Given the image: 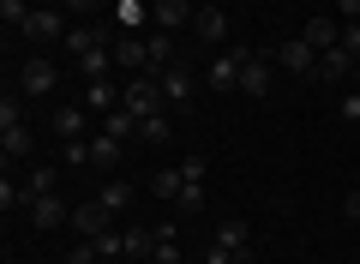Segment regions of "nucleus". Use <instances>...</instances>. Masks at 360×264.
Instances as JSON below:
<instances>
[{
  "label": "nucleus",
  "mask_w": 360,
  "mask_h": 264,
  "mask_svg": "<svg viewBox=\"0 0 360 264\" xmlns=\"http://www.w3.org/2000/svg\"><path fill=\"white\" fill-rule=\"evenodd\" d=\"M120 108H127V114H139V120H144V114H162V108H168L162 78H156V73H132L127 84H120Z\"/></svg>",
  "instance_id": "nucleus-1"
},
{
  "label": "nucleus",
  "mask_w": 360,
  "mask_h": 264,
  "mask_svg": "<svg viewBox=\"0 0 360 264\" xmlns=\"http://www.w3.org/2000/svg\"><path fill=\"white\" fill-rule=\"evenodd\" d=\"M270 61H276V66H288V73H295L300 84H319V49H312L307 37L276 42V49H270Z\"/></svg>",
  "instance_id": "nucleus-2"
},
{
  "label": "nucleus",
  "mask_w": 360,
  "mask_h": 264,
  "mask_svg": "<svg viewBox=\"0 0 360 264\" xmlns=\"http://www.w3.org/2000/svg\"><path fill=\"white\" fill-rule=\"evenodd\" d=\"M270 66H276L270 49H246V42H240V90H246V96H270V90H276V84H270Z\"/></svg>",
  "instance_id": "nucleus-3"
},
{
  "label": "nucleus",
  "mask_w": 360,
  "mask_h": 264,
  "mask_svg": "<svg viewBox=\"0 0 360 264\" xmlns=\"http://www.w3.org/2000/svg\"><path fill=\"white\" fill-rule=\"evenodd\" d=\"M54 84H60V66H54L49 54H30V61L18 66V96H49Z\"/></svg>",
  "instance_id": "nucleus-4"
},
{
  "label": "nucleus",
  "mask_w": 360,
  "mask_h": 264,
  "mask_svg": "<svg viewBox=\"0 0 360 264\" xmlns=\"http://www.w3.org/2000/svg\"><path fill=\"white\" fill-rule=\"evenodd\" d=\"M66 30H72V25H66V6H37L18 37H25V42H54V37H60L66 42Z\"/></svg>",
  "instance_id": "nucleus-5"
},
{
  "label": "nucleus",
  "mask_w": 360,
  "mask_h": 264,
  "mask_svg": "<svg viewBox=\"0 0 360 264\" xmlns=\"http://www.w3.org/2000/svg\"><path fill=\"white\" fill-rule=\"evenodd\" d=\"M193 0H150V25L156 30H168V37H174V30H193Z\"/></svg>",
  "instance_id": "nucleus-6"
},
{
  "label": "nucleus",
  "mask_w": 360,
  "mask_h": 264,
  "mask_svg": "<svg viewBox=\"0 0 360 264\" xmlns=\"http://www.w3.org/2000/svg\"><path fill=\"white\" fill-rule=\"evenodd\" d=\"M108 228H115V216H108V210H103L96 199H90V204H78V210H72V234H78V240H96V234H108Z\"/></svg>",
  "instance_id": "nucleus-7"
},
{
  "label": "nucleus",
  "mask_w": 360,
  "mask_h": 264,
  "mask_svg": "<svg viewBox=\"0 0 360 264\" xmlns=\"http://www.w3.org/2000/svg\"><path fill=\"white\" fill-rule=\"evenodd\" d=\"M103 42H108V30L96 25V18H78V25L66 30V54H72V61H78V54H90V49H103Z\"/></svg>",
  "instance_id": "nucleus-8"
},
{
  "label": "nucleus",
  "mask_w": 360,
  "mask_h": 264,
  "mask_svg": "<svg viewBox=\"0 0 360 264\" xmlns=\"http://www.w3.org/2000/svg\"><path fill=\"white\" fill-rule=\"evenodd\" d=\"M205 84H210V90H240V49L217 54V61H210V73H205Z\"/></svg>",
  "instance_id": "nucleus-9"
},
{
  "label": "nucleus",
  "mask_w": 360,
  "mask_h": 264,
  "mask_svg": "<svg viewBox=\"0 0 360 264\" xmlns=\"http://www.w3.org/2000/svg\"><path fill=\"white\" fill-rule=\"evenodd\" d=\"M30 222H37V228H72V210H66L60 192H49V199L30 204Z\"/></svg>",
  "instance_id": "nucleus-10"
},
{
  "label": "nucleus",
  "mask_w": 360,
  "mask_h": 264,
  "mask_svg": "<svg viewBox=\"0 0 360 264\" xmlns=\"http://www.w3.org/2000/svg\"><path fill=\"white\" fill-rule=\"evenodd\" d=\"M0 151H6V168H13V163H25V156L37 151V139H30V126H25V120L0 126Z\"/></svg>",
  "instance_id": "nucleus-11"
},
{
  "label": "nucleus",
  "mask_w": 360,
  "mask_h": 264,
  "mask_svg": "<svg viewBox=\"0 0 360 264\" xmlns=\"http://www.w3.org/2000/svg\"><path fill=\"white\" fill-rule=\"evenodd\" d=\"M156 78H162V96L168 102H193V90H198V78H193V66H168V73H156Z\"/></svg>",
  "instance_id": "nucleus-12"
},
{
  "label": "nucleus",
  "mask_w": 360,
  "mask_h": 264,
  "mask_svg": "<svg viewBox=\"0 0 360 264\" xmlns=\"http://www.w3.org/2000/svg\"><path fill=\"white\" fill-rule=\"evenodd\" d=\"M132 199H139V187H132V180H115V175H108V180H103V192H96V204H103L108 216L132 210Z\"/></svg>",
  "instance_id": "nucleus-13"
},
{
  "label": "nucleus",
  "mask_w": 360,
  "mask_h": 264,
  "mask_svg": "<svg viewBox=\"0 0 360 264\" xmlns=\"http://www.w3.org/2000/svg\"><path fill=\"white\" fill-rule=\"evenodd\" d=\"M193 37H205V42H222V37H229V13L205 0V6L193 13Z\"/></svg>",
  "instance_id": "nucleus-14"
},
{
  "label": "nucleus",
  "mask_w": 360,
  "mask_h": 264,
  "mask_svg": "<svg viewBox=\"0 0 360 264\" xmlns=\"http://www.w3.org/2000/svg\"><path fill=\"white\" fill-rule=\"evenodd\" d=\"M115 66H127V73H150V49H144V37H115Z\"/></svg>",
  "instance_id": "nucleus-15"
},
{
  "label": "nucleus",
  "mask_w": 360,
  "mask_h": 264,
  "mask_svg": "<svg viewBox=\"0 0 360 264\" xmlns=\"http://www.w3.org/2000/svg\"><path fill=\"white\" fill-rule=\"evenodd\" d=\"M300 37H307L319 54H330L336 42H342V25H336V18H307V25H300Z\"/></svg>",
  "instance_id": "nucleus-16"
},
{
  "label": "nucleus",
  "mask_w": 360,
  "mask_h": 264,
  "mask_svg": "<svg viewBox=\"0 0 360 264\" xmlns=\"http://www.w3.org/2000/svg\"><path fill=\"white\" fill-rule=\"evenodd\" d=\"M84 108H90V114H115V108H120V84H108V78L84 84Z\"/></svg>",
  "instance_id": "nucleus-17"
},
{
  "label": "nucleus",
  "mask_w": 360,
  "mask_h": 264,
  "mask_svg": "<svg viewBox=\"0 0 360 264\" xmlns=\"http://www.w3.org/2000/svg\"><path fill=\"white\" fill-rule=\"evenodd\" d=\"M108 61H115V42H103V49H90V54H78V78H84V84L108 78Z\"/></svg>",
  "instance_id": "nucleus-18"
},
{
  "label": "nucleus",
  "mask_w": 360,
  "mask_h": 264,
  "mask_svg": "<svg viewBox=\"0 0 360 264\" xmlns=\"http://www.w3.org/2000/svg\"><path fill=\"white\" fill-rule=\"evenodd\" d=\"M54 132H60V144L84 139V108H78V102H60V108H54Z\"/></svg>",
  "instance_id": "nucleus-19"
},
{
  "label": "nucleus",
  "mask_w": 360,
  "mask_h": 264,
  "mask_svg": "<svg viewBox=\"0 0 360 264\" xmlns=\"http://www.w3.org/2000/svg\"><path fill=\"white\" fill-rule=\"evenodd\" d=\"M120 151H127V144H120V139H108V132H96V139H90V163H96V168H108V175L120 168Z\"/></svg>",
  "instance_id": "nucleus-20"
},
{
  "label": "nucleus",
  "mask_w": 360,
  "mask_h": 264,
  "mask_svg": "<svg viewBox=\"0 0 360 264\" xmlns=\"http://www.w3.org/2000/svg\"><path fill=\"white\" fill-rule=\"evenodd\" d=\"M144 49H150V73H168V66H174V37H168V30H150Z\"/></svg>",
  "instance_id": "nucleus-21"
},
{
  "label": "nucleus",
  "mask_w": 360,
  "mask_h": 264,
  "mask_svg": "<svg viewBox=\"0 0 360 264\" xmlns=\"http://www.w3.org/2000/svg\"><path fill=\"white\" fill-rule=\"evenodd\" d=\"M54 187H60V175H54V168H30V175H25V210H30L37 199H49Z\"/></svg>",
  "instance_id": "nucleus-22"
},
{
  "label": "nucleus",
  "mask_w": 360,
  "mask_h": 264,
  "mask_svg": "<svg viewBox=\"0 0 360 264\" xmlns=\"http://www.w3.org/2000/svg\"><path fill=\"white\" fill-rule=\"evenodd\" d=\"M354 73V61H348L342 49H330V54H319V84H336V78H348Z\"/></svg>",
  "instance_id": "nucleus-23"
},
{
  "label": "nucleus",
  "mask_w": 360,
  "mask_h": 264,
  "mask_svg": "<svg viewBox=\"0 0 360 264\" xmlns=\"http://www.w3.org/2000/svg\"><path fill=\"white\" fill-rule=\"evenodd\" d=\"M103 132H108V139H120V144H127V139H139V114L115 108V114H108V120H103Z\"/></svg>",
  "instance_id": "nucleus-24"
},
{
  "label": "nucleus",
  "mask_w": 360,
  "mask_h": 264,
  "mask_svg": "<svg viewBox=\"0 0 360 264\" xmlns=\"http://www.w3.org/2000/svg\"><path fill=\"white\" fill-rule=\"evenodd\" d=\"M217 240H222V246H234V252H246V240H252V228H246L240 216H229V222H217Z\"/></svg>",
  "instance_id": "nucleus-25"
},
{
  "label": "nucleus",
  "mask_w": 360,
  "mask_h": 264,
  "mask_svg": "<svg viewBox=\"0 0 360 264\" xmlns=\"http://www.w3.org/2000/svg\"><path fill=\"white\" fill-rule=\"evenodd\" d=\"M139 139H150V144H168V139H174L168 114H144V120H139Z\"/></svg>",
  "instance_id": "nucleus-26"
},
{
  "label": "nucleus",
  "mask_w": 360,
  "mask_h": 264,
  "mask_svg": "<svg viewBox=\"0 0 360 264\" xmlns=\"http://www.w3.org/2000/svg\"><path fill=\"white\" fill-rule=\"evenodd\" d=\"M180 187H186V175H180V168H156V180H150L156 199H180Z\"/></svg>",
  "instance_id": "nucleus-27"
},
{
  "label": "nucleus",
  "mask_w": 360,
  "mask_h": 264,
  "mask_svg": "<svg viewBox=\"0 0 360 264\" xmlns=\"http://www.w3.org/2000/svg\"><path fill=\"white\" fill-rule=\"evenodd\" d=\"M156 252V228H127V258H150Z\"/></svg>",
  "instance_id": "nucleus-28"
},
{
  "label": "nucleus",
  "mask_w": 360,
  "mask_h": 264,
  "mask_svg": "<svg viewBox=\"0 0 360 264\" xmlns=\"http://www.w3.org/2000/svg\"><path fill=\"white\" fill-rule=\"evenodd\" d=\"M174 210H180V216L205 210V180H186V187H180V199H174Z\"/></svg>",
  "instance_id": "nucleus-29"
},
{
  "label": "nucleus",
  "mask_w": 360,
  "mask_h": 264,
  "mask_svg": "<svg viewBox=\"0 0 360 264\" xmlns=\"http://www.w3.org/2000/svg\"><path fill=\"white\" fill-rule=\"evenodd\" d=\"M0 18H6V30L18 37V30L30 25V6H25V0H0Z\"/></svg>",
  "instance_id": "nucleus-30"
},
{
  "label": "nucleus",
  "mask_w": 360,
  "mask_h": 264,
  "mask_svg": "<svg viewBox=\"0 0 360 264\" xmlns=\"http://www.w3.org/2000/svg\"><path fill=\"white\" fill-rule=\"evenodd\" d=\"M0 210H6V216L25 210V187H13V168H6V180H0Z\"/></svg>",
  "instance_id": "nucleus-31"
},
{
  "label": "nucleus",
  "mask_w": 360,
  "mask_h": 264,
  "mask_svg": "<svg viewBox=\"0 0 360 264\" xmlns=\"http://www.w3.org/2000/svg\"><path fill=\"white\" fill-rule=\"evenodd\" d=\"M96 252H103V258H127V234H115V228L96 234Z\"/></svg>",
  "instance_id": "nucleus-32"
},
{
  "label": "nucleus",
  "mask_w": 360,
  "mask_h": 264,
  "mask_svg": "<svg viewBox=\"0 0 360 264\" xmlns=\"http://www.w3.org/2000/svg\"><path fill=\"white\" fill-rule=\"evenodd\" d=\"M60 156H66L72 168H84V163H90V139H66V144H60Z\"/></svg>",
  "instance_id": "nucleus-33"
},
{
  "label": "nucleus",
  "mask_w": 360,
  "mask_h": 264,
  "mask_svg": "<svg viewBox=\"0 0 360 264\" xmlns=\"http://www.w3.org/2000/svg\"><path fill=\"white\" fill-rule=\"evenodd\" d=\"M96 258H103V252H96V240H78V246H72V252H66V258H60V264H96Z\"/></svg>",
  "instance_id": "nucleus-34"
},
{
  "label": "nucleus",
  "mask_w": 360,
  "mask_h": 264,
  "mask_svg": "<svg viewBox=\"0 0 360 264\" xmlns=\"http://www.w3.org/2000/svg\"><path fill=\"white\" fill-rule=\"evenodd\" d=\"M336 49H342V54H348V61H354V66H360V25H342V42H336Z\"/></svg>",
  "instance_id": "nucleus-35"
},
{
  "label": "nucleus",
  "mask_w": 360,
  "mask_h": 264,
  "mask_svg": "<svg viewBox=\"0 0 360 264\" xmlns=\"http://www.w3.org/2000/svg\"><path fill=\"white\" fill-rule=\"evenodd\" d=\"M150 264H186V258H180V246H174V240H156V252H150Z\"/></svg>",
  "instance_id": "nucleus-36"
},
{
  "label": "nucleus",
  "mask_w": 360,
  "mask_h": 264,
  "mask_svg": "<svg viewBox=\"0 0 360 264\" xmlns=\"http://www.w3.org/2000/svg\"><path fill=\"white\" fill-rule=\"evenodd\" d=\"M13 120H25V108H18V96L6 90V96H0V126H13Z\"/></svg>",
  "instance_id": "nucleus-37"
},
{
  "label": "nucleus",
  "mask_w": 360,
  "mask_h": 264,
  "mask_svg": "<svg viewBox=\"0 0 360 264\" xmlns=\"http://www.w3.org/2000/svg\"><path fill=\"white\" fill-rule=\"evenodd\" d=\"M348 222H360V168H354V187H348V204H342Z\"/></svg>",
  "instance_id": "nucleus-38"
},
{
  "label": "nucleus",
  "mask_w": 360,
  "mask_h": 264,
  "mask_svg": "<svg viewBox=\"0 0 360 264\" xmlns=\"http://www.w3.org/2000/svg\"><path fill=\"white\" fill-rule=\"evenodd\" d=\"M234 258H240V252L222 246V240H217V246H205V264H234Z\"/></svg>",
  "instance_id": "nucleus-39"
},
{
  "label": "nucleus",
  "mask_w": 360,
  "mask_h": 264,
  "mask_svg": "<svg viewBox=\"0 0 360 264\" xmlns=\"http://www.w3.org/2000/svg\"><path fill=\"white\" fill-rule=\"evenodd\" d=\"M60 6H66V13H72V18H90V13H96V6H103V0H60Z\"/></svg>",
  "instance_id": "nucleus-40"
},
{
  "label": "nucleus",
  "mask_w": 360,
  "mask_h": 264,
  "mask_svg": "<svg viewBox=\"0 0 360 264\" xmlns=\"http://www.w3.org/2000/svg\"><path fill=\"white\" fill-rule=\"evenodd\" d=\"M342 120H360V90H348V96H342Z\"/></svg>",
  "instance_id": "nucleus-41"
},
{
  "label": "nucleus",
  "mask_w": 360,
  "mask_h": 264,
  "mask_svg": "<svg viewBox=\"0 0 360 264\" xmlns=\"http://www.w3.org/2000/svg\"><path fill=\"white\" fill-rule=\"evenodd\" d=\"M336 6H342V18H348V25H360V0H336Z\"/></svg>",
  "instance_id": "nucleus-42"
},
{
  "label": "nucleus",
  "mask_w": 360,
  "mask_h": 264,
  "mask_svg": "<svg viewBox=\"0 0 360 264\" xmlns=\"http://www.w3.org/2000/svg\"><path fill=\"white\" fill-rule=\"evenodd\" d=\"M354 90H360V66H354Z\"/></svg>",
  "instance_id": "nucleus-43"
},
{
  "label": "nucleus",
  "mask_w": 360,
  "mask_h": 264,
  "mask_svg": "<svg viewBox=\"0 0 360 264\" xmlns=\"http://www.w3.org/2000/svg\"><path fill=\"white\" fill-rule=\"evenodd\" d=\"M115 6H120V0H115Z\"/></svg>",
  "instance_id": "nucleus-44"
}]
</instances>
